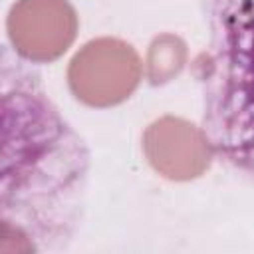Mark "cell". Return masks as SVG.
<instances>
[{"mask_svg": "<svg viewBox=\"0 0 254 254\" xmlns=\"http://www.w3.org/2000/svg\"><path fill=\"white\" fill-rule=\"evenodd\" d=\"M87 171L81 139L62 121L50 101L34 89L4 93L2 210L16 206V218L2 222V238L16 232L18 252L36 250L30 224L40 222L44 238L67 236L75 220Z\"/></svg>", "mask_w": 254, "mask_h": 254, "instance_id": "obj_1", "label": "cell"}, {"mask_svg": "<svg viewBox=\"0 0 254 254\" xmlns=\"http://www.w3.org/2000/svg\"><path fill=\"white\" fill-rule=\"evenodd\" d=\"M204 89V131L234 167L254 175V0H220L212 38L194 62Z\"/></svg>", "mask_w": 254, "mask_h": 254, "instance_id": "obj_2", "label": "cell"}, {"mask_svg": "<svg viewBox=\"0 0 254 254\" xmlns=\"http://www.w3.org/2000/svg\"><path fill=\"white\" fill-rule=\"evenodd\" d=\"M141 79V60L133 46L119 38L87 42L69 62L71 93L89 107H111L125 101Z\"/></svg>", "mask_w": 254, "mask_h": 254, "instance_id": "obj_3", "label": "cell"}, {"mask_svg": "<svg viewBox=\"0 0 254 254\" xmlns=\"http://www.w3.org/2000/svg\"><path fill=\"white\" fill-rule=\"evenodd\" d=\"M14 50L38 64L58 60L77 34V14L67 0H18L6 20Z\"/></svg>", "mask_w": 254, "mask_h": 254, "instance_id": "obj_4", "label": "cell"}, {"mask_svg": "<svg viewBox=\"0 0 254 254\" xmlns=\"http://www.w3.org/2000/svg\"><path fill=\"white\" fill-rule=\"evenodd\" d=\"M143 151L151 167L171 181L200 177L214 157L208 135L190 121L173 115H165L147 127Z\"/></svg>", "mask_w": 254, "mask_h": 254, "instance_id": "obj_5", "label": "cell"}, {"mask_svg": "<svg viewBox=\"0 0 254 254\" xmlns=\"http://www.w3.org/2000/svg\"><path fill=\"white\" fill-rule=\"evenodd\" d=\"M187 64V46L175 34L157 36L147 54V75L153 85L171 81Z\"/></svg>", "mask_w": 254, "mask_h": 254, "instance_id": "obj_6", "label": "cell"}]
</instances>
